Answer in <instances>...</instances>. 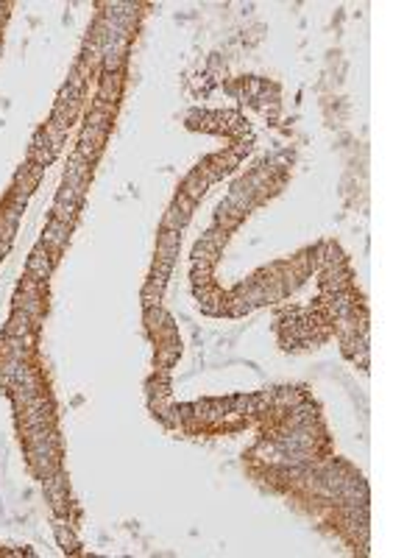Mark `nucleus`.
I'll use <instances>...</instances> for the list:
<instances>
[{
	"instance_id": "39448f33",
	"label": "nucleus",
	"mask_w": 418,
	"mask_h": 558,
	"mask_svg": "<svg viewBox=\"0 0 418 558\" xmlns=\"http://www.w3.org/2000/svg\"><path fill=\"white\" fill-rule=\"evenodd\" d=\"M56 536H59V545H62L65 550H76V547H79V542L73 539L70 531H65V525H56Z\"/></svg>"
},
{
	"instance_id": "f03ea898",
	"label": "nucleus",
	"mask_w": 418,
	"mask_h": 558,
	"mask_svg": "<svg viewBox=\"0 0 418 558\" xmlns=\"http://www.w3.org/2000/svg\"><path fill=\"white\" fill-rule=\"evenodd\" d=\"M67 234H70V223H62V221H56V218H50V223L45 226L42 243H45L53 254H62V248L67 246Z\"/></svg>"
},
{
	"instance_id": "7ed1b4c3",
	"label": "nucleus",
	"mask_w": 418,
	"mask_h": 558,
	"mask_svg": "<svg viewBox=\"0 0 418 558\" xmlns=\"http://www.w3.org/2000/svg\"><path fill=\"white\" fill-rule=\"evenodd\" d=\"M31 330H34L31 316H28V313H22V310H14V313H11V319H8V324L3 327V335H6V338H28Z\"/></svg>"
},
{
	"instance_id": "f257e3e1",
	"label": "nucleus",
	"mask_w": 418,
	"mask_h": 558,
	"mask_svg": "<svg viewBox=\"0 0 418 558\" xmlns=\"http://www.w3.org/2000/svg\"><path fill=\"white\" fill-rule=\"evenodd\" d=\"M53 260H56V254H53L45 243H39V246L31 251L28 263H25L28 277H31V279H36V282H45V279L50 277V271H53Z\"/></svg>"
},
{
	"instance_id": "20e7f679",
	"label": "nucleus",
	"mask_w": 418,
	"mask_h": 558,
	"mask_svg": "<svg viewBox=\"0 0 418 558\" xmlns=\"http://www.w3.org/2000/svg\"><path fill=\"white\" fill-rule=\"evenodd\" d=\"M79 210H81V207L73 204V201H56V204H53V218L62 223H73Z\"/></svg>"
}]
</instances>
